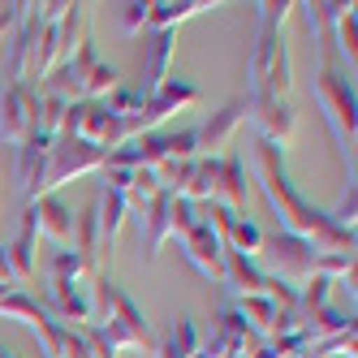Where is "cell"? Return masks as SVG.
<instances>
[]
</instances>
